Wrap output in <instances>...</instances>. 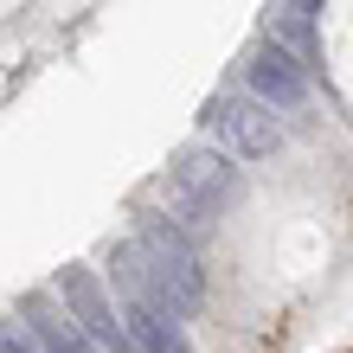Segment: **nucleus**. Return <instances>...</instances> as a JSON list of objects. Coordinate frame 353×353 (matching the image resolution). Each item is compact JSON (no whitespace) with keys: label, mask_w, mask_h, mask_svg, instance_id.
Wrapping results in <instances>:
<instances>
[{"label":"nucleus","mask_w":353,"mask_h":353,"mask_svg":"<svg viewBox=\"0 0 353 353\" xmlns=\"http://www.w3.org/2000/svg\"><path fill=\"white\" fill-rule=\"evenodd\" d=\"M238 199H244V168L232 154H219L212 141H186V148H174L168 180H161V212H168V219H180L186 232H199V225L225 219Z\"/></svg>","instance_id":"f257e3e1"},{"label":"nucleus","mask_w":353,"mask_h":353,"mask_svg":"<svg viewBox=\"0 0 353 353\" xmlns=\"http://www.w3.org/2000/svg\"><path fill=\"white\" fill-rule=\"evenodd\" d=\"M199 141H212L219 154H232L238 168H251V161L283 154V116L270 110V103H257L251 90H219L199 110Z\"/></svg>","instance_id":"f03ea898"},{"label":"nucleus","mask_w":353,"mask_h":353,"mask_svg":"<svg viewBox=\"0 0 353 353\" xmlns=\"http://www.w3.org/2000/svg\"><path fill=\"white\" fill-rule=\"evenodd\" d=\"M52 296L77 315V327H84V334H90L103 353H135L129 327H122V302L110 296V283H103L97 270H84V263L58 270V276H52Z\"/></svg>","instance_id":"7ed1b4c3"},{"label":"nucleus","mask_w":353,"mask_h":353,"mask_svg":"<svg viewBox=\"0 0 353 353\" xmlns=\"http://www.w3.org/2000/svg\"><path fill=\"white\" fill-rule=\"evenodd\" d=\"M244 90H251L257 103H270L276 116H302L308 97H315V84H308V65L289 46H276V39H263V46L244 58Z\"/></svg>","instance_id":"20e7f679"},{"label":"nucleus","mask_w":353,"mask_h":353,"mask_svg":"<svg viewBox=\"0 0 353 353\" xmlns=\"http://www.w3.org/2000/svg\"><path fill=\"white\" fill-rule=\"evenodd\" d=\"M13 315L26 321V334L39 341V353H97V341L77 327V315L52 296V289H26V296L13 302Z\"/></svg>","instance_id":"39448f33"},{"label":"nucleus","mask_w":353,"mask_h":353,"mask_svg":"<svg viewBox=\"0 0 353 353\" xmlns=\"http://www.w3.org/2000/svg\"><path fill=\"white\" fill-rule=\"evenodd\" d=\"M116 302H122V327H129L135 353H193V341H186V321H174L168 308L135 302V296H116Z\"/></svg>","instance_id":"423d86ee"},{"label":"nucleus","mask_w":353,"mask_h":353,"mask_svg":"<svg viewBox=\"0 0 353 353\" xmlns=\"http://www.w3.org/2000/svg\"><path fill=\"white\" fill-rule=\"evenodd\" d=\"M283 7H296V13H308V7H315V0H283Z\"/></svg>","instance_id":"0eeeda50"}]
</instances>
